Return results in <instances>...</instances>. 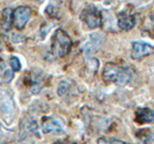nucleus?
Instances as JSON below:
<instances>
[{
	"instance_id": "f257e3e1",
	"label": "nucleus",
	"mask_w": 154,
	"mask_h": 144,
	"mask_svg": "<svg viewBox=\"0 0 154 144\" xmlns=\"http://www.w3.org/2000/svg\"><path fill=\"white\" fill-rule=\"evenodd\" d=\"M102 78L108 83H113L119 86H125L131 81L132 74L125 67L113 64V62H108L103 68Z\"/></svg>"
},
{
	"instance_id": "f03ea898",
	"label": "nucleus",
	"mask_w": 154,
	"mask_h": 144,
	"mask_svg": "<svg viewBox=\"0 0 154 144\" xmlns=\"http://www.w3.org/2000/svg\"><path fill=\"white\" fill-rule=\"evenodd\" d=\"M72 41L70 37L63 29H57L52 37L51 55L54 58H62L66 56L71 50Z\"/></svg>"
},
{
	"instance_id": "7ed1b4c3",
	"label": "nucleus",
	"mask_w": 154,
	"mask_h": 144,
	"mask_svg": "<svg viewBox=\"0 0 154 144\" xmlns=\"http://www.w3.org/2000/svg\"><path fill=\"white\" fill-rule=\"evenodd\" d=\"M0 112L6 124L13 123L17 114L16 101L9 89H0Z\"/></svg>"
},
{
	"instance_id": "20e7f679",
	"label": "nucleus",
	"mask_w": 154,
	"mask_h": 144,
	"mask_svg": "<svg viewBox=\"0 0 154 144\" xmlns=\"http://www.w3.org/2000/svg\"><path fill=\"white\" fill-rule=\"evenodd\" d=\"M80 18L91 29H95L102 24V14L94 5L87 6L82 11Z\"/></svg>"
},
{
	"instance_id": "39448f33",
	"label": "nucleus",
	"mask_w": 154,
	"mask_h": 144,
	"mask_svg": "<svg viewBox=\"0 0 154 144\" xmlns=\"http://www.w3.org/2000/svg\"><path fill=\"white\" fill-rule=\"evenodd\" d=\"M32 11L27 6H19L14 11V25L17 30H22L26 26L31 16Z\"/></svg>"
},
{
	"instance_id": "423d86ee",
	"label": "nucleus",
	"mask_w": 154,
	"mask_h": 144,
	"mask_svg": "<svg viewBox=\"0 0 154 144\" xmlns=\"http://www.w3.org/2000/svg\"><path fill=\"white\" fill-rule=\"evenodd\" d=\"M131 45V58L134 60H140L143 57L154 54V47L147 42L135 40Z\"/></svg>"
},
{
	"instance_id": "0eeeda50",
	"label": "nucleus",
	"mask_w": 154,
	"mask_h": 144,
	"mask_svg": "<svg viewBox=\"0 0 154 144\" xmlns=\"http://www.w3.org/2000/svg\"><path fill=\"white\" fill-rule=\"evenodd\" d=\"M101 43H102V37L99 35V33L93 34L90 36V38L88 41L85 42L83 46V54L85 58H91V56L94 54V52L98 50Z\"/></svg>"
},
{
	"instance_id": "6e6552de",
	"label": "nucleus",
	"mask_w": 154,
	"mask_h": 144,
	"mask_svg": "<svg viewBox=\"0 0 154 144\" xmlns=\"http://www.w3.org/2000/svg\"><path fill=\"white\" fill-rule=\"evenodd\" d=\"M42 129L45 134L64 132V124L61 120L54 117H45L42 122Z\"/></svg>"
},
{
	"instance_id": "1a4fd4ad",
	"label": "nucleus",
	"mask_w": 154,
	"mask_h": 144,
	"mask_svg": "<svg viewBox=\"0 0 154 144\" xmlns=\"http://www.w3.org/2000/svg\"><path fill=\"white\" fill-rule=\"evenodd\" d=\"M135 120L139 124L154 123V110L149 108H140L135 112Z\"/></svg>"
},
{
	"instance_id": "9d476101",
	"label": "nucleus",
	"mask_w": 154,
	"mask_h": 144,
	"mask_svg": "<svg viewBox=\"0 0 154 144\" xmlns=\"http://www.w3.org/2000/svg\"><path fill=\"white\" fill-rule=\"evenodd\" d=\"M136 19L134 16L126 13H120L118 16V26L123 31H129L135 26Z\"/></svg>"
},
{
	"instance_id": "9b49d317",
	"label": "nucleus",
	"mask_w": 154,
	"mask_h": 144,
	"mask_svg": "<svg viewBox=\"0 0 154 144\" xmlns=\"http://www.w3.org/2000/svg\"><path fill=\"white\" fill-rule=\"evenodd\" d=\"M14 11L11 8H5L3 9L1 14V19H0V25L4 31H10L12 29L14 24Z\"/></svg>"
},
{
	"instance_id": "f8f14e48",
	"label": "nucleus",
	"mask_w": 154,
	"mask_h": 144,
	"mask_svg": "<svg viewBox=\"0 0 154 144\" xmlns=\"http://www.w3.org/2000/svg\"><path fill=\"white\" fill-rule=\"evenodd\" d=\"M29 80V90L33 94H38L42 88V81L36 75H31Z\"/></svg>"
},
{
	"instance_id": "ddd939ff",
	"label": "nucleus",
	"mask_w": 154,
	"mask_h": 144,
	"mask_svg": "<svg viewBox=\"0 0 154 144\" xmlns=\"http://www.w3.org/2000/svg\"><path fill=\"white\" fill-rule=\"evenodd\" d=\"M13 78H14V71L10 68H6L1 74H0V82L4 84L11 83Z\"/></svg>"
},
{
	"instance_id": "4468645a",
	"label": "nucleus",
	"mask_w": 154,
	"mask_h": 144,
	"mask_svg": "<svg viewBox=\"0 0 154 144\" xmlns=\"http://www.w3.org/2000/svg\"><path fill=\"white\" fill-rule=\"evenodd\" d=\"M9 64L11 66L13 71L17 72L21 69V62L19 60V58L17 56H11L9 59Z\"/></svg>"
},
{
	"instance_id": "2eb2a0df",
	"label": "nucleus",
	"mask_w": 154,
	"mask_h": 144,
	"mask_svg": "<svg viewBox=\"0 0 154 144\" xmlns=\"http://www.w3.org/2000/svg\"><path fill=\"white\" fill-rule=\"evenodd\" d=\"M97 144H125L124 141L115 137H99L97 139Z\"/></svg>"
},
{
	"instance_id": "dca6fc26",
	"label": "nucleus",
	"mask_w": 154,
	"mask_h": 144,
	"mask_svg": "<svg viewBox=\"0 0 154 144\" xmlns=\"http://www.w3.org/2000/svg\"><path fill=\"white\" fill-rule=\"evenodd\" d=\"M69 84L67 83L66 81H63L60 83V85L58 86V89H57V92L60 96H63L67 93V91L69 89Z\"/></svg>"
},
{
	"instance_id": "f3484780",
	"label": "nucleus",
	"mask_w": 154,
	"mask_h": 144,
	"mask_svg": "<svg viewBox=\"0 0 154 144\" xmlns=\"http://www.w3.org/2000/svg\"><path fill=\"white\" fill-rule=\"evenodd\" d=\"M151 22H152V25H153V27H154V16H151Z\"/></svg>"
},
{
	"instance_id": "a211bd4d",
	"label": "nucleus",
	"mask_w": 154,
	"mask_h": 144,
	"mask_svg": "<svg viewBox=\"0 0 154 144\" xmlns=\"http://www.w3.org/2000/svg\"><path fill=\"white\" fill-rule=\"evenodd\" d=\"M0 129H1V124H0Z\"/></svg>"
},
{
	"instance_id": "6ab92c4d",
	"label": "nucleus",
	"mask_w": 154,
	"mask_h": 144,
	"mask_svg": "<svg viewBox=\"0 0 154 144\" xmlns=\"http://www.w3.org/2000/svg\"><path fill=\"white\" fill-rule=\"evenodd\" d=\"M38 1H42V0H38Z\"/></svg>"
}]
</instances>
